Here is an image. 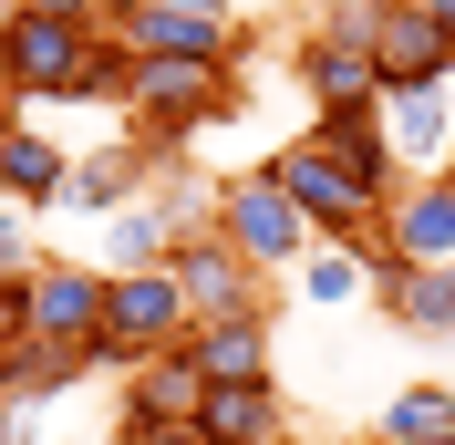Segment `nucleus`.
<instances>
[{
	"label": "nucleus",
	"instance_id": "f03ea898",
	"mask_svg": "<svg viewBox=\"0 0 455 445\" xmlns=\"http://www.w3.org/2000/svg\"><path fill=\"white\" fill-rule=\"evenodd\" d=\"M259 176H269V187H280L290 207L311 218V239H321V249H352V239H372V228H383V207H372V197L352 187L331 156H321V135L269 145V156H259Z\"/></svg>",
	"mask_w": 455,
	"mask_h": 445
},
{
	"label": "nucleus",
	"instance_id": "6ab92c4d",
	"mask_svg": "<svg viewBox=\"0 0 455 445\" xmlns=\"http://www.w3.org/2000/svg\"><path fill=\"white\" fill-rule=\"evenodd\" d=\"M383 135H394L403 176H435L455 145V93H383Z\"/></svg>",
	"mask_w": 455,
	"mask_h": 445
},
{
	"label": "nucleus",
	"instance_id": "412c9836",
	"mask_svg": "<svg viewBox=\"0 0 455 445\" xmlns=\"http://www.w3.org/2000/svg\"><path fill=\"white\" fill-rule=\"evenodd\" d=\"M84 373H93L84 352H62V342H42V332H31V342H11V352H0V393H11V404H31V415H42L52 393H73V384H84Z\"/></svg>",
	"mask_w": 455,
	"mask_h": 445
},
{
	"label": "nucleus",
	"instance_id": "ddd939ff",
	"mask_svg": "<svg viewBox=\"0 0 455 445\" xmlns=\"http://www.w3.org/2000/svg\"><path fill=\"white\" fill-rule=\"evenodd\" d=\"M311 135H321V156H331V166L372 197V207H394L403 156H394V135H383V104H363V114H311Z\"/></svg>",
	"mask_w": 455,
	"mask_h": 445
},
{
	"label": "nucleus",
	"instance_id": "a211bd4d",
	"mask_svg": "<svg viewBox=\"0 0 455 445\" xmlns=\"http://www.w3.org/2000/svg\"><path fill=\"white\" fill-rule=\"evenodd\" d=\"M145 187H156V156H145V145H93V156H73V176H62V207H73V218H114V207H135Z\"/></svg>",
	"mask_w": 455,
	"mask_h": 445
},
{
	"label": "nucleus",
	"instance_id": "1a4fd4ad",
	"mask_svg": "<svg viewBox=\"0 0 455 445\" xmlns=\"http://www.w3.org/2000/svg\"><path fill=\"white\" fill-rule=\"evenodd\" d=\"M166 279L187 290V311H197V321H218V311H269V301H259V270L228 249L218 228H187V239H176V259H166Z\"/></svg>",
	"mask_w": 455,
	"mask_h": 445
},
{
	"label": "nucleus",
	"instance_id": "72a5a7b5",
	"mask_svg": "<svg viewBox=\"0 0 455 445\" xmlns=\"http://www.w3.org/2000/svg\"><path fill=\"white\" fill-rule=\"evenodd\" d=\"M425 445H455V425H445V435H425Z\"/></svg>",
	"mask_w": 455,
	"mask_h": 445
},
{
	"label": "nucleus",
	"instance_id": "423d86ee",
	"mask_svg": "<svg viewBox=\"0 0 455 445\" xmlns=\"http://www.w3.org/2000/svg\"><path fill=\"white\" fill-rule=\"evenodd\" d=\"M372 62H383V93H455V31L425 0H383L372 11Z\"/></svg>",
	"mask_w": 455,
	"mask_h": 445
},
{
	"label": "nucleus",
	"instance_id": "a878e982",
	"mask_svg": "<svg viewBox=\"0 0 455 445\" xmlns=\"http://www.w3.org/2000/svg\"><path fill=\"white\" fill-rule=\"evenodd\" d=\"M372 11H383V0H321V31H331V42H372Z\"/></svg>",
	"mask_w": 455,
	"mask_h": 445
},
{
	"label": "nucleus",
	"instance_id": "4468645a",
	"mask_svg": "<svg viewBox=\"0 0 455 445\" xmlns=\"http://www.w3.org/2000/svg\"><path fill=\"white\" fill-rule=\"evenodd\" d=\"M197 404H207V373L187 362V342H176V352H156L145 373H124V425H114V435H156V425H197Z\"/></svg>",
	"mask_w": 455,
	"mask_h": 445
},
{
	"label": "nucleus",
	"instance_id": "c9c22d12",
	"mask_svg": "<svg viewBox=\"0 0 455 445\" xmlns=\"http://www.w3.org/2000/svg\"><path fill=\"white\" fill-rule=\"evenodd\" d=\"M352 445H383V435H352Z\"/></svg>",
	"mask_w": 455,
	"mask_h": 445
},
{
	"label": "nucleus",
	"instance_id": "bb28decb",
	"mask_svg": "<svg viewBox=\"0 0 455 445\" xmlns=\"http://www.w3.org/2000/svg\"><path fill=\"white\" fill-rule=\"evenodd\" d=\"M11 342H31V301H21V279H0V352Z\"/></svg>",
	"mask_w": 455,
	"mask_h": 445
},
{
	"label": "nucleus",
	"instance_id": "6e6552de",
	"mask_svg": "<svg viewBox=\"0 0 455 445\" xmlns=\"http://www.w3.org/2000/svg\"><path fill=\"white\" fill-rule=\"evenodd\" d=\"M21 301H31V332L42 342H62V352L93 362V332H104V270H93V259H42V270L21 279Z\"/></svg>",
	"mask_w": 455,
	"mask_h": 445
},
{
	"label": "nucleus",
	"instance_id": "e433bc0d",
	"mask_svg": "<svg viewBox=\"0 0 455 445\" xmlns=\"http://www.w3.org/2000/svg\"><path fill=\"white\" fill-rule=\"evenodd\" d=\"M0 207H11V197H0Z\"/></svg>",
	"mask_w": 455,
	"mask_h": 445
},
{
	"label": "nucleus",
	"instance_id": "9b49d317",
	"mask_svg": "<svg viewBox=\"0 0 455 445\" xmlns=\"http://www.w3.org/2000/svg\"><path fill=\"white\" fill-rule=\"evenodd\" d=\"M290 73H300L311 114H363V104H383V62H372V42H331V31H311V42L290 53Z\"/></svg>",
	"mask_w": 455,
	"mask_h": 445
},
{
	"label": "nucleus",
	"instance_id": "f257e3e1",
	"mask_svg": "<svg viewBox=\"0 0 455 445\" xmlns=\"http://www.w3.org/2000/svg\"><path fill=\"white\" fill-rule=\"evenodd\" d=\"M187 332H197L187 290H176L166 270H124V279H104V332H93V373H145V362H156V352H176Z\"/></svg>",
	"mask_w": 455,
	"mask_h": 445
},
{
	"label": "nucleus",
	"instance_id": "f704fd0d",
	"mask_svg": "<svg viewBox=\"0 0 455 445\" xmlns=\"http://www.w3.org/2000/svg\"><path fill=\"white\" fill-rule=\"evenodd\" d=\"M445 176H455V145H445Z\"/></svg>",
	"mask_w": 455,
	"mask_h": 445
},
{
	"label": "nucleus",
	"instance_id": "5701e85b",
	"mask_svg": "<svg viewBox=\"0 0 455 445\" xmlns=\"http://www.w3.org/2000/svg\"><path fill=\"white\" fill-rule=\"evenodd\" d=\"M290 290L311 311H352V301H372V259L363 249H311L300 270H290Z\"/></svg>",
	"mask_w": 455,
	"mask_h": 445
},
{
	"label": "nucleus",
	"instance_id": "7c9ffc66",
	"mask_svg": "<svg viewBox=\"0 0 455 445\" xmlns=\"http://www.w3.org/2000/svg\"><path fill=\"white\" fill-rule=\"evenodd\" d=\"M135 11H145V0H104V31H124V21H135Z\"/></svg>",
	"mask_w": 455,
	"mask_h": 445
},
{
	"label": "nucleus",
	"instance_id": "aec40b11",
	"mask_svg": "<svg viewBox=\"0 0 455 445\" xmlns=\"http://www.w3.org/2000/svg\"><path fill=\"white\" fill-rule=\"evenodd\" d=\"M62 176H73V156H62L42 125H11V135H0V197H11V207H62Z\"/></svg>",
	"mask_w": 455,
	"mask_h": 445
},
{
	"label": "nucleus",
	"instance_id": "4be33fe9",
	"mask_svg": "<svg viewBox=\"0 0 455 445\" xmlns=\"http://www.w3.org/2000/svg\"><path fill=\"white\" fill-rule=\"evenodd\" d=\"M455 425V384H403V393H383V415H372V435L383 445H425V435H445Z\"/></svg>",
	"mask_w": 455,
	"mask_h": 445
},
{
	"label": "nucleus",
	"instance_id": "20e7f679",
	"mask_svg": "<svg viewBox=\"0 0 455 445\" xmlns=\"http://www.w3.org/2000/svg\"><path fill=\"white\" fill-rule=\"evenodd\" d=\"M84 73H93V31L84 21H42V11L0 21V84L21 104H84Z\"/></svg>",
	"mask_w": 455,
	"mask_h": 445
},
{
	"label": "nucleus",
	"instance_id": "39448f33",
	"mask_svg": "<svg viewBox=\"0 0 455 445\" xmlns=\"http://www.w3.org/2000/svg\"><path fill=\"white\" fill-rule=\"evenodd\" d=\"M228 104H238V73H228V62H145V84H135L145 156H176V145L207 135Z\"/></svg>",
	"mask_w": 455,
	"mask_h": 445
},
{
	"label": "nucleus",
	"instance_id": "0eeeda50",
	"mask_svg": "<svg viewBox=\"0 0 455 445\" xmlns=\"http://www.w3.org/2000/svg\"><path fill=\"white\" fill-rule=\"evenodd\" d=\"M124 42H135L145 62H228V73L249 53L238 11H187V0H145L135 21H124Z\"/></svg>",
	"mask_w": 455,
	"mask_h": 445
},
{
	"label": "nucleus",
	"instance_id": "b1692460",
	"mask_svg": "<svg viewBox=\"0 0 455 445\" xmlns=\"http://www.w3.org/2000/svg\"><path fill=\"white\" fill-rule=\"evenodd\" d=\"M145 84V53L124 42V31H93V73H84V104H135Z\"/></svg>",
	"mask_w": 455,
	"mask_h": 445
},
{
	"label": "nucleus",
	"instance_id": "473e14b6",
	"mask_svg": "<svg viewBox=\"0 0 455 445\" xmlns=\"http://www.w3.org/2000/svg\"><path fill=\"white\" fill-rule=\"evenodd\" d=\"M425 11H435V21H445V31H455V0H425Z\"/></svg>",
	"mask_w": 455,
	"mask_h": 445
},
{
	"label": "nucleus",
	"instance_id": "dca6fc26",
	"mask_svg": "<svg viewBox=\"0 0 455 445\" xmlns=\"http://www.w3.org/2000/svg\"><path fill=\"white\" fill-rule=\"evenodd\" d=\"M187 362L207 373V393L269 384V311H218V321H197V332H187Z\"/></svg>",
	"mask_w": 455,
	"mask_h": 445
},
{
	"label": "nucleus",
	"instance_id": "2f4dec72",
	"mask_svg": "<svg viewBox=\"0 0 455 445\" xmlns=\"http://www.w3.org/2000/svg\"><path fill=\"white\" fill-rule=\"evenodd\" d=\"M11 125H21V93H11V84H0V135H11Z\"/></svg>",
	"mask_w": 455,
	"mask_h": 445
},
{
	"label": "nucleus",
	"instance_id": "f3484780",
	"mask_svg": "<svg viewBox=\"0 0 455 445\" xmlns=\"http://www.w3.org/2000/svg\"><path fill=\"white\" fill-rule=\"evenodd\" d=\"M197 435L207 445H300V415H290L280 384H228L197 404Z\"/></svg>",
	"mask_w": 455,
	"mask_h": 445
},
{
	"label": "nucleus",
	"instance_id": "2eb2a0df",
	"mask_svg": "<svg viewBox=\"0 0 455 445\" xmlns=\"http://www.w3.org/2000/svg\"><path fill=\"white\" fill-rule=\"evenodd\" d=\"M176 239H187V218H176L166 197L145 187L135 207H114V218H104V239H93V270H104V279H124V270H166Z\"/></svg>",
	"mask_w": 455,
	"mask_h": 445
},
{
	"label": "nucleus",
	"instance_id": "7ed1b4c3",
	"mask_svg": "<svg viewBox=\"0 0 455 445\" xmlns=\"http://www.w3.org/2000/svg\"><path fill=\"white\" fill-rule=\"evenodd\" d=\"M207 228H218V239H228L238 259H249L259 279H290L300 259L321 249V239H311V218H300V207H290V197L269 187L259 166H249V176H228V187H218V207H207Z\"/></svg>",
	"mask_w": 455,
	"mask_h": 445
},
{
	"label": "nucleus",
	"instance_id": "c85d7f7f",
	"mask_svg": "<svg viewBox=\"0 0 455 445\" xmlns=\"http://www.w3.org/2000/svg\"><path fill=\"white\" fill-rule=\"evenodd\" d=\"M0 445H31V404H11V393H0Z\"/></svg>",
	"mask_w": 455,
	"mask_h": 445
},
{
	"label": "nucleus",
	"instance_id": "9d476101",
	"mask_svg": "<svg viewBox=\"0 0 455 445\" xmlns=\"http://www.w3.org/2000/svg\"><path fill=\"white\" fill-rule=\"evenodd\" d=\"M383 249L414 259V270H455V176H403L394 207H383Z\"/></svg>",
	"mask_w": 455,
	"mask_h": 445
},
{
	"label": "nucleus",
	"instance_id": "c756f323",
	"mask_svg": "<svg viewBox=\"0 0 455 445\" xmlns=\"http://www.w3.org/2000/svg\"><path fill=\"white\" fill-rule=\"evenodd\" d=\"M114 445H207L197 425H156V435H114Z\"/></svg>",
	"mask_w": 455,
	"mask_h": 445
},
{
	"label": "nucleus",
	"instance_id": "393cba45",
	"mask_svg": "<svg viewBox=\"0 0 455 445\" xmlns=\"http://www.w3.org/2000/svg\"><path fill=\"white\" fill-rule=\"evenodd\" d=\"M42 270V249H31V218L21 207H0V279H31Z\"/></svg>",
	"mask_w": 455,
	"mask_h": 445
},
{
	"label": "nucleus",
	"instance_id": "cd10ccee",
	"mask_svg": "<svg viewBox=\"0 0 455 445\" xmlns=\"http://www.w3.org/2000/svg\"><path fill=\"white\" fill-rule=\"evenodd\" d=\"M21 11H42V21H84V31H104V0H21Z\"/></svg>",
	"mask_w": 455,
	"mask_h": 445
},
{
	"label": "nucleus",
	"instance_id": "f8f14e48",
	"mask_svg": "<svg viewBox=\"0 0 455 445\" xmlns=\"http://www.w3.org/2000/svg\"><path fill=\"white\" fill-rule=\"evenodd\" d=\"M372 311L414 342H455V270H414V259H372Z\"/></svg>",
	"mask_w": 455,
	"mask_h": 445
}]
</instances>
